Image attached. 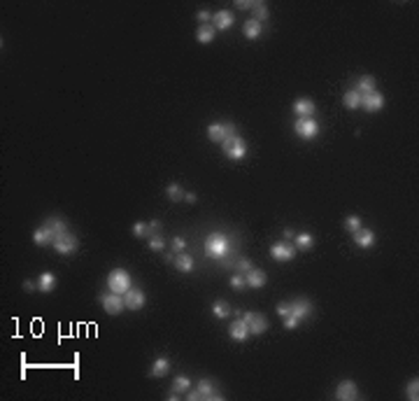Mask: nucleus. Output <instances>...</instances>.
<instances>
[{
	"label": "nucleus",
	"instance_id": "obj_41",
	"mask_svg": "<svg viewBox=\"0 0 419 401\" xmlns=\"http://www.w3.org/2000/svg\"><path fill=\"white\" fill-rule=\"evenodd\" d=\"M184 247H187V240H184L182 236H175V238H172V249H175L177 255H179Z\"/></svg>",
	"mask_w": 419,
	"mask_h": 401
},
{
	"label": "nucleus",
	"instance_id": "obj_37",
	"mask_svg": "<svg viewBox=\"0 0 419 401\" xmlns=\"http://www.w3.org/2000/svg\"><path fill=\"white\" fill-rule=\"evenodd\" d=\"M147 243H149V247H152V249H156V252H161V249L165 247V240L161 236H149V238H147Z\"/></svg>",
	"mask_w": 419,
	"mask_h": 401
},
{
	"label": "nucleus",
	"instance_id": "obj_17",
	"mask_svg": "<svg viewBox=\"0 0 419 401\" xmlns=\"http://www.w3.org/2000/svg\"><path fill=\"white\" fill-rule=\"evenodd\" d=\"M356 91L361 93V96H368V93L377 91V82L373 75H364V77H358L356 82Z\"/></svg>",
	"mask_w": 419,
	"mask_h": 401
},
{
	"label": "nucleus",
	"instance_id": "obj_25",
	"mask_svg": "<svg viewBox=\"0 0 419 401\" xmlns=\"http://www.w3.org/2000/svg\"><path fill=\"white\" fill-rule=\"evenodd\" d=\"M54 287H56V275L54 273H42L40 278H37V289H40L42 294H49Z\"/></svg>",
	"mask_w": 419,
	"mask_h": 401
},
{
	"label": "nucleus",
	"instance_id": "obj_47",
	"mask_svg": "<svg viewBox=\"0 0 419 401\" xmlns=\"http://www.w3.org/2000/svg\"><path fill=\"white\" fill-rule=\"evenodd\" d=\"M282 236H284V240H291V238H293V231H291V229H284V233H282Z\"/></svg>",
	"mask_w": 419,
	"mask_h": 401
},
{
	"label": "nucleus",
	"instance_id": "obj_40",
	"mask_svg": "<svg viewBox=\"0 0 419 401\" xmlns=\"http://www.w3.org/2000/svg\"><path fill=\"white\" fill-rule=\"evenodd\" d=\"M277 315L282 317V320L291 315V304H284V301H282V304H277Z\"/></svg>",
	"mask_w": 419,
	"mask_h": 401
},
{
	"label": "nucleus",
	"instance_id": "obj_30",
	"mask_svg": "<svg viewBox=\"0 0 419 401\" xmlns=\"http://www.w3.org/2000/svg\"><path fill=\"white\" fill-rule=\"evenodd\" d=\"M172 389H175L177 394H182V392H189L191 389V380L187 376H177L175 383H172Z\"/></svg>",
	"mask_w": 419,
	"mask_h": 401
},
{
	"label": "nucleus",
	"instance_id": "obj_22",
	"mask_svg": "<svg viewBox=\"0 0 419 401\" xmlns=\"http://www.w3.org/2000/svg\"><path fill=\"white\" fill-rule=\"evenodd\" d=\"M228 334H231L233 340H247L249 327L245 324V320H235V322L231 324V329H228Z\"/></svg>",
	"mask_w": 419,
	"mask_h": 401
},
{
	"label": "nucleus",
	"instance_id": "obj_31",
	"mask_svg": "<svg viewBox=\"0 0 419 401\" xmlns=\"http://www.w3.org/2000/svg\"><path fill=\"white\" fill-rule=\"evenodd\" d=\"M165 194H168V198H170V201H184V194H187V191H182V187H179V184L172 182V184H168Z\"/></svg>",
	"mask_w": 419,
	"mask_h": 401
},
{
	"label": "nucleus",
	"instance_id": "obj_7",
	"mask_svg": "<svg viewBox=\"0 0 419 401\" xmlns=\"http://www.w3.org/2000/svg\"><path fill=\"white\" fill-rule=\"evenodd\" d=\"M196 389L201 392L203 401H221V399H224V394H221V392H217L214 383H212V380H207V378H201V380H198V385H196Z\"/></svg>",
	"mask_w": 419,
	"mask_h": 401
},
{
	"label": "nucleus",
	"instance_id": "obj_6",
	"mask_svg": "<svg viewBox=\"0 0 419 401\" xmlns=\"http://www.w3.org/2000/svg\"><path fill=\"white\" fill-rule=\"evenodd\" d=\"M100 304H103V308H105L107 315H119V313L126 308V306H124V296L122 294H114V292L100 294Z\"/></svg>",
	"mask_w": 419,
	"mask_h": 401
},
{
	"label": "nucleus",
	"instance_id": "obj_10",
	"mask_svg": "<svg viewBox=\"0 0 419 401\" xmlns=\"http://www.w3.org/2000/svg\"><path fill=\"white\" fill-rule=\"evenodd\" d=\"M124 296V306H126L128 310H140L142 306H145V292L142 289H138V287H131L126 294H122Z\"/></svg>",
	"mask_w": 419,
	"mask_h": 401
},
{
	"label": "nucleus",
	"instance_id": "obj_21",
	"mask_svg": "<svg viewBox=\"0 0 419 401\" xmlns=\"http://www.w3.org/2000/svg\"><path fill=\"white\" fill-rule=\"evenodd\" d=\"M354 243H356L358 247H373V243H375V233H373L371 229H358V231L354 233Z\"/></svg>",
	"mask_w": 419,
	"mask_h": 401
},
{
	"label": "nucleus",
	"instance_id": "obj_2",
	"mask_svg": "<svg viewBox=\"0 0 419 401\" xmlns=\"http://www.w3.org/2000/svg\"><path fill=\"white\" fill-rule=\"evenodd\" d=\"M107 287H109V292H114V294H126L128 289H131V275H128L126 268H114V271H109Z\"/></svg>",
	"mask_w": 419,
	"mask_h": 401
},
{
	"label": "nucleus",
	"instance_id": "obj_48",
	"mask_svg": "<svg viewBox=\"0 0 419 401\" xmlns=\"http://www.w3.org/2000/svg\"><path fill=\"white\" fill-rule=\"evenodd\" d=\"M158 226H161V224H158L156 219H152V222H149V229H152V231H158Z\"/></svg>",
	"mask_w": 419,
	"mask_h": 401
},
{
	"label": "nucleus",
	"instance_id": "obj_23",
	"mask_svg": "<svg viewBox=\"0 0 419 401\" xmlns=\"http://www.w3.org/2000/svg\"><path fill=\"white\" fill-rule=\"evenodd\" d=\"M247 327H249V334H254V336H259V334H263L268 329V320L266 317H261V315H252V320L247 322Z\"/></svg>",
	"mask_w": 419,
	"mask_h": 401
},
{
	"label": "nucleus",
	"instance_id": "obj_28",
	"mask_svg": "<svg viewBox=\"0 0 419 401\" xmlns=\"http://www.w3.org/2000/svg\"><path fill=\"white\" fill-rule=\"evenodd\" d=\"M47 226L51 229V231H54V236H56V238L61 236V233H66V231H68L66 222H63V219H58V217H49V219H47ZM56 238H54V240H56Z\"/></svg>",
	"mask_w": 419,
	"mask_h": 401
},
{
	"label": "nucleus",
	"instance_id": "obj_38",
	"mask_svg": "<svg viewBox=\"0 0 419 401\" xmlns=\"http://www.w3.org/2000/svg\"><path fill=\"white\" fill-rule=\"evenodd\" d=\"M231 287L233 289H245L247 287V280H245V273H235L231 278Z\"/></svg>",
	"mask_w": 419,
	"mask_h": 401
},
{
	"label": "nucleus",
	"instance_id": "obj_46",
	"mask_svg": "<svg viewBox=\"0 0 419 401\" xmlns=\"http://www.w3.org/2000/svg\"><path fill=\"white\" fill-rule=\"evenodd\" d=\"M184 201H187V203H196V194L194 191H187V194H184Z\"/></svg>",
	"mask_w": 419,
	"mask_h": 401
},
{
	"label": "nucleus",
	"instance_id": "obj_49",
	"mask_svg": "<svg viewBox=\"0 0 419 401\" xmlns=\"http://www.w3.org/2000/svg\"><path fill=\"white\" fill-rule=\"evenodd\" d=\"M24 287H26V289H28V292H33V289H35V285H33V282H28V280H26V282H24Z\"/></svg>",
	"mask_w": 419,
	"mask_h": 401
},
{
	"label": "nucleus",
	"instance_id": "obj_35",
	"mask_svg": "<svg viewBox=\"0 0 419 401\" xmlns=\"http://www.w3.org/2000/svg\"><path fill=\"white\" fill-rule=\"evenodd\" d=\"M345 229L347 231H352V233H356L358 229H361V219H358L356 215H349V217L345 219Z\"/></svg>",
	"mask_w": 419,
	"mask_h": 401
},
{
	"label": "nucleus",
	"instance_id": "obj_5",
	"mask_svg": "<svg viewBox=\"0 0 419 401\" xmlns=\"http://www.w3.org/2000/svg\"><path fill=\"white\" fill-rule=\"evenodd\" d=\"M51 245H54V249L58 252V255H73L75 249L79 247V238L75 236V233L66 231V233H61V236L56 238Z\"/></svg>",
	"mask_w": 419,
	"mask_h": 401
},
{
	"label": "nucleus",
	"instance_id": "obj_33",
	"mask_svg": "<svg viewBox=\"0 0 419 401\" xmlns=\"http://www.w3.org/2000/svg\"><path fill=\"white\" fill-rule=\"evenodd\" d=\"M149 233H152L149 224H142V222L133 224V236H135V238H149Z\"/></svg>",
	"mask_w": 419,
	"mask_h": 401
},
{
	"label": "nucleus",
	"instance_id": "obj_19",
	"mask_svg": "<svg viewBox=\"0 0 419 401\" xmlns=\"http://www.w3.org/2000/svg\"><path fill=\"white\" fill-rule=\"evenodd\" d=\"M245 280H247V285H249V287L259 289V287L266 285L268 275L263 273V271H259V268H252V271H247V273H245Z\"/></svg>",
	"mask_w": 419,
	"mask_h": 401
},
{
	"label": "nucleus",
	"instance_id": "obj_13",
	"mask_svg": "<svg viewBox=\"0 0 419 401\" xmlns=\"http://www.w3.org/2000/svg\"><path fill=\"white\" fill-rule=\"evenodd\" d=\"M54 231L49 229L47 224L40 226V229H35V233H33V243L37 245V247H44V245H51L54 243Z\"/></svg>",
	"mask_w": 419,
	"mask_h": 401
},
{
	"label": "nucleus",
	"instance_id": "obj_44",
	"mask_svg": "<svg viewBox=\"0 0 419 401\" xmlns=\"http://www.w3.org/2000/svg\"><path fill=\"white\" fill-rule=\"evenodd\" d=\"M235 7L237 10H254V3H249V0H237Z\"/></svg>",
	"mask_w": 419,
	"mask_h": 401
},
{
	"label": "nucleus",
	"instance_id": "obj_1",
	"mask_svg": "<svg viewBox=\"0 0 419 401\" xmlns=\"http://www.w3.org/2000/svg\"><path fill=\"white\" fill-rule=\"evenodd\" d=\"M205 252H207V257H212V259H224L226 252H228V238L219 231L210 233L205 240Z\"/></svg>",
	"mask_w": 419,
	"mask_h": 401
},
{
	"label": "nucleus",
	"instance_id": "obj_42",
	"mask_svg": "<svg viewBox=\"0 0 419 401\" xmlns=\"http://www.w3.org/2000/svg\"><path fill=\"white\" fill-rule=\"evenodd\" d=\"M298 322H301V320H298V317H293V315L284 317V327H286V329H296V327H298Z\"/></svg>",
	"mask_w": 419,
	"mask_h": 401
},
{
	"label": "nucleus",
	"instance_id": "obj_24",
	"mask_svg": "<svg viewBox=\"0 0 419 401\" xmlns=\"http://www.w3.org/2000/svg\"><path fill=\"white\" fill-rule=\"evenodd\" d=\"M175 266H177V271H182V273H191L194 266H196V262H194V257H189V255H184V252H179V255L175 257Z\"/></svg>",
	"mask_w": 419,
	"mask_h": 401
},
{
	"label": "nucleus",
	"instance_id": "obj_27",
	"mask_svg": "<svg viewBox=\"0 0 419 401\" xmlns=\"http://www.w3.org/2000/svg\"><path fill=\"white\" fill-rule=\"evenodd\" d=\"M259 35H261V24L254 21V19H249L247 24H245V37L247 40H256Z\"/></svg>",
	"mask_w": 419,
	"mask_h": 401
},
{
	"label": "nucleus",
	"instance_id": "obj_16",
	"mask_svg": "<svg viewBox=\"0 0 419 401\" xmlns=\"http://www.w3.org/2000/svg\"><path fill=\"white\" fill-rule=\"evenodd\" d=\"M168 371H170V359L158 357V359H154L152 369H149V376L152 378H163V376H168Z\"/></svg>",
	"mask_w": 419,
	"mask_h": 401
},
{
	"label": "nucleus",
	"instance_id": "obj_15",
	"mask_svg": "<svg viewBox=\"0 0 419 401\" xmlns=\"http://www.w3.org/2000/svg\"><path fill=\"white\" fill-rule=\"evenodd\" d=\"M207 138L212 140V142H224L226 138H228V133H226V124L224 122H212L210 126H207Z\"/></svg>",
	"mask_w": 419,
	"mask_h": 401
},
{
	"label": "nucleus",
	"instance_id": "obj_18",
	"mask_svg": "<svg viewBox=\"0 0 419 401\" xmlns=\"http://www.w3.org/2000/svg\"><path fill=\"white\" fill-rule=\"evenodd\" d=\"M214 35H217V28L210 24H201L198 26V31H196V40L201 44H210L214 40Z\"/></svg>",
	"mask_w": 419,
	"mask_h": 401
},
{
	"label": "nucleus",
	"instance_id": "obj_29",
	"mask_svg": "<svg viewBox=\"0 0 419 401\" xmlns=\"http://www.w3.org/2000/svg\"><path fill=\"white\" fill-rule=\"evenodd\" d=\"M212 315L217 317V320H224V317L231 315V306L226 304V301H214V306H212Z\"/></svg>",
	"mask_w": 419,
	"mask_h": 401
},
{
	"label": "nucleus",
	"instance_id": "obj_14",
	"mask_svg": "<svg viewBox=\"0 0 419 401\" xmlns=\"http://www.w3.org/2000/svg\"><path fill=\"white\" fill-rule=\"evenodd\" d=\"M310 313H312V304L308 298H296V301H291V315L293 317L305 320V317H310Z\"/></svg>",
	"mask_w": 419,
	"mask_h": 401
},
{
	"label": "nucleus",
	"instance_id": "obj_4",
	"mask_svg": "<svg viewBox=\"0 0 419 401\" xmlns=\"http://www.w3.org/2000/svg\"><path fill=\"white\" fill-rule=\"evenodd\" d=\"M293 131H296V135H301L303 140H310L319 133V124H317L312 117H298L296 124H293Z\"/></svg>",
	"mask_w": 419,
	"mask_h": 401
},
{
	"label": "nucleus",
	"instance_id": "obj_12",
	"mask_svg": "<svg viewBox=\"0 0 419 401\" xmlns=\"http://www.w3.org/2000/svg\"><path fill=\"white\" fill-rule=\"evenodd\" d=\"M212 21H214V28H217V31H228V28L235 24V14L228 12V10H221V12L212 14Z\"/></svg>",
	"mask_w": 419,
	"mask_h": 401
},
{
	"label": "nucleus",
	"instance_id": "obj_11",
	"mask_svg": "<svg viewBox=\"0 0 419 401\" xmlns=\"http://www.w3.org/2000/svg\"><path fill=\"white\" fill-rule=\"evenodd\" d=\"M361 108L366 112H380L384 108V96L380 91H373L368 96H361Z\"/></svg>",
	"mask_w": 419,
	"mask_h": 401
},
{
	"label": "nucleus",
	"instance_id": "obj_26",
	"mask_svg": "<svg viewBox=\"0 0 419 401\" xmlns=\"http://www.w3.org/2000/svg\"><path fill=\"white\" fill-rule=\"evenodd\" d=\"M342 103H345L347 110H358L361 108V93L356 91V89H352V91H347L345 98H342Z\"/></svg>",
	"mask_w": 419,
	"mask_h": 401
},
{
	"label": "nucleus",
	"instance_id": "obj_8",
	"mask_svg": "<svg viewBox=\"0 0 419 401\" xmlns=\"http://www.w3.org/2000/svg\"><path fill=\"white\" fill-rule=\"evenodd\" d=\"M335 399L340 401H354L358 399V387L354 380H340L338 383V389H335Z\"/></svg>",
	"mask_w": 419,
	"mask_h": 401
},
{
	"label": "nucleus",
	"instance_id": "obj_34",
	"mask_svg": "<svg viewBox=\"0 0 419 401\" xmlns=\"http://www.w3.org/2000/svg\"><path fill=\"white\" fill-rule=\"evenodd\" d=\"M407 399H410V401L419 399V380H417V378H412V380L407 383Z\"/></svg>",
	"mask_w": 419,
	"mask_h": 401
},
{
	"label": "nucleus",
	"instance_id": "obj_43",
	"mask_svg": "<svg viewBox=\"0 0 419 401\" xmlns=\"http://www.w3.org/2000/svg\"><path fill=\"white\" fill-rule=\"evenodd\" d=\"M187 399L189 401H203V396H201V392L194 387V389H189V392H187Z\"/></svg>",
	"mask_w": 419,
	"mask_h": 401
},
{
	"label": "nucleus",
	"instance_id": "obj_20",
	"mask_svg": "<svg viewBox=\"0 0 419 401\" xmlns=\"http://www.w3.org/2000/svg\"><path fill=\"white\" fill-rule=\"evenodd\" d=\"M293 112L298 117H312L315 115V103H312L310 98H298L296 103H293Z\"/></svg>",
	"mask_w": 419,
	"mask_h": 401
},
{
	"label": "nucleus",
	"instance_id": "obj_45",
	"mask_svg": "<svg viewBox=\"0 0 419 401\" xmlns=\"http://www.w3.org/2000/svg\"><path fill=\"white\" fill-rule=\"evenodd\" d=\"M198 21H201V24H210V12L201 10V12H198Z\"/></svg>",
	"mask_w": 419,
	"mask_h": 401
},
{
	"label": "nucleus",
	"instance_id": "obj_39",
	"mask_svg": "<svg viewBox=\"0 0 419 401\" xmlns=\"http://www.w3.org/2000/svg\"><path fill=\"white\" fill-rule=\"evenodd\" d=\"M235 268H237V273H247V271H252V262L249 259H237L235 262Z\"/></svg>",
	"mask_w": 419,
	"mask_h": 401
},
{
	"label": "nucleus",
	"instance_id": "obj_32",
	"mask_svg": "<svg viewBox=\"0 0 419 401\" xmlns=\"http://www.w3.org/2000/svg\"><path fill=\"white\" fill-rule=\"evenodd\" d=\"M268 7L263 5V3H254V21H259V24H263V21H268Z\"/></svg>",
	"mask_w": 419,
	"mask_h": 401
},
{
	"label": "nucleus",
	"instance_id": "obj_36",
	"mask_svg": "<svg viewBox=\"0 0 419 401\" xmlns=\"http://www.w3.org/2000/svg\"><path fill=\"white\" fill-rule=\"evenodd\" d=\"M296 245L301 249L312 247V233H298V236H296Z\"/></svg>",
	"mask_w": 419,
	"mask_h": 401
},
{
	"label": "nucleus",
	"instance_id": "obj_9",
	"mask_svg": "<svg viewBox=\"0 0 419 401\" xmlns=\"http://www.w3.org/2000/svg\"><path fill=\"white\" fill-rule=\"evenodd\" d=\"M270 255H273L275 262H291L293 257H296V249L286 243V240H282V243H275L273 247H270Z\"/></svg>",
	"mask_w": 419,
	"mask_h": 401
},
{
	"label": "nucleus",
	"instance_id": "obj_3",
	"mask_svg": "<svg viewBox=\"0 0 419 401\" xmlns=\"http://www.w3.org/2000/svg\"><path fill=\"white\" fill-rule=\"evenodd\" d=\"M221 149H224V154L228 159L240 161V159H245V154H247V142L235 133V135H231V138H226L224 142H221Z\"/></svg>",
	"mask_w": 419,
	"mask_h": 401
}]
</instances>
